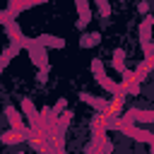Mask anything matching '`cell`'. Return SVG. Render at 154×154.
I'll return each instance as SVG.
<instances>
[{"label":"cell","instance_id":"6da1fadb","mask_svg":"<svg viewBox=\"0 0 154 154\" xmlns=\"http://www.w3.org/2000/svg\"><path fill=\"white\" fill-rule=\"evenodd\" d=\"M26 51H29V55H31V63L38 65V70H48V67H51V65H48V58H46V46H41L36 38H31V46H29Z\"/></svg>","mask_w":154,"mask_h":154},{"label":"cell","instance_id":"7a4b0ae2","mask_svg":"<svg viewBox=\"0 0 154 154\" xmlns=\"http://www.w3.org/2000/svg\"><path fill=\"white\" fill-rule=\"evenodd\" d=\"M125 125H135V123H154V111H142V108H130L125 111V116H120Z\"/></svg>","mask_w":154,"mask_h":154},{"label":"cell","instance_id":"3957f363","mask_svg":"<svg viewBox=\"0 0 154 154\" xmlns=\"http://www.w3.org/2000/svg\"><path fill=\"white\" fill-rule=\"evenodd\" d=\"M5 118H7V123H10V128H12V130H17V132L26 135V140H29V132H31V128H26V125H24V120H22V113H19L17 108L7 106V108H5Z\"/></svg>","mask_w":154,"mask_h":154},{"label":"cell","instance_id":"277c9868","mask_svg":"<svg viewBox=\"0 0 154 154\" xmlns=\"http://www.w3.org/2000/svg\"><path fill=\"white\" fill-rule=\"evenodd\" d=\"M152 24H154V17H144V22L140 24V41L142 43H149L152 41Z\"/></svg>","mask_w":154,"mask_h":154},{"label":"cell","instance_id":"5b68a950","mask_svg":"<svg viewBox=\"0 0 154 154\" xmlns=\"http://www.w3.org/2000/svg\"><path fill=\"white\" fill-rule=\"evenodd\" d=\"M36 41H38L41 46H46V48H63V46H65V38H60V36H48V34L36 36Z\"/></svg>","mask_w":154,"mask_h":154},{"label":"cell","instance_id":"8992f818","mask_svg":"<svg viewBox=\"0 0 154 154\" xmlns=\"http://www.w3.org/2000/svg\"><path fill=\"white\" fill-rule=\"evenodd\" d=\"M79 99H82L84 103H89V106H94V108H99L101 113H103V111H108V103H111V101H103V99H96V96H91V94H87V91H84V94H79Z\"/></svg>","mask_w":154,"mask_h":154},{"label":"cell","instance_id":"52a82bcc","mask_svg":"<svg viewBox=\"0 0 154 154\" xmlns=\"http://www.w3.org/2000/svg\"><path fill=\"white\" fill-rule=\"evenodd\" d=\"M24 140H26V135H22V132H17V130H12V128L2 132V142H5V144H17V142H24Z\"/></svg>","mask_w":154,"mask_h":154},{"label":"cell","instance_id":"ba28073f","mask_svg":"<svg viewBox=\"0 0 154 154\" xmlns=\"http://www.w3.org/2000/svg\"><path fill=\"white\" fill-rule=\"evenodd\" d=\"M113 67H116V72H125V51L123 48H116L113 51Z\"/></svg>","mask_w":154,"mask_h":154},{"label":"cell","instance_id":"9c48e42d","mask_svg":"<svg viewBox=\"0 0 154 154\" xmlns=\"http://www.w3.org/2000/svg\"><path fill=\"white\" fill-rule=\"evenodd\" d=\"M99 41H101V34L94 31V34H84V36L79 38V46H82V48H89V46H96Z\"/></svg>","mask_w":154,"mask_h":154},{"label":"cell","instance_id":"30bf717a","mask_svg":"<svg viewBox=\"0 0 154 154\" xmlns=\"http://www.w3.org/2000/svg\"><path fill=\"white\" fill-rule=\"evenodd\" d=\"M65 106H67V101H65V99H58V103L53 106V116H58V118H60V116H63V111H65Z\"/></svg>","mask_w":154,"mask_h":154},{"label":"cell","instance_id":"8fae6325","mask_svg":"<svg viewBox=\"0 0 154 154\" xmlns=\"http://www.w3.org/2000/svg\"><path fill=\"white\" fill-rule=\"evenodd\" d=\"M96 5H99V12H101V17H108V12H111L108 2H106V0H96Z\"/></svg>","mask_w":154,"mask_h":154}]
</instances>
